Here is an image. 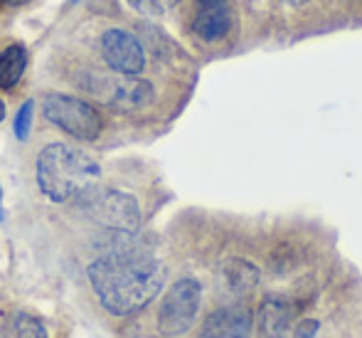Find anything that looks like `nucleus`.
Returning <instances> with one entry per match:
<instances>
[{
	"mask_svg": "<svg viewBox=\"0 0 362 338\" xmlns=\"http://www.w3.org/2000/svg\"><path fill=\"white\" fill-rule=\"evenodd\" d=\"M116 232V242L106 254L89 264V281L101 306L114 316H131L151 304L165 284V269L141 247L126 242Z\"/></svg>",
	"mask_w": 362,
	"mask_h": 338,
	"instance_id": "1",
	"label": "nucleus"
},
{
	"mask_svg": "<svg viewBox=\"0 0 362 338\" xmlns=\"http://www.w3.org/2000/svg\"><path fill=\"white\" fill-rule=\"evenodd\" d=\"M37 186L52 203L81 198L101 181V166L69 143H49L37 156Z\"/></svg>",
	"mask_w": 362,
	"mask_h": 338,
	"instance_id": "2",
	"label": "nucleus"
},
{
	"mask_svg": "<svg viewBox=\"0 0 362 338\" xmlns=\"http://www.w3.org/2000/svg\"><path fill=\"white\" fill-rule=\"evenodd\" d=\"M79 201V208L91 222L109 227L111 232H136L141 225V210L134 196L111 188H91Z\"/></svg>",
	"mask_w": 362,
	"mask_h": 338,
	"instance_id": "3",
	"label": "nucleus"
},
{
	"mask_svg": "<svg viewBox=\"0 0 362 338\" xmlns=\"http://www.w3.org/2000/svg\"><path fill=\"white\" fill-rule=\"evenodd\" d=\"M47 121L79 141H94L101 134V114L84 99L69 94H47L42 101Z\"/></svg>",
	"mask_w": 362,
	"mask_h": 338,
	"instance_id": "4",
	"label": "nucleus"
},
{
	"mask_svg": "<svg viewBox=\"0 0 362 338\" xmlns=\"http://www.w3.org/2000/svg\"><path fill=\"white\" fill-rule=\"evenodd\" d=\"M202 301V286L197 279H180L168 289L158 311V329L168 336L185 334L195 321Z\"/></svg>",
	"mask_w": 362,
	"mask_h": 338,
	"instance_id": "5",
	"label": "nucleus"
},
{
	"mask_svg": "<svg viewBox=\"0 0 362 338\" xmlns=\"http://www.w3.org/2000/svg\"><path fill=\"white\" fill-rule=\"evenodd\" d=\"M101 57L114 72L124 77H139L146 67V50L136 35L126 30H106L101 35Z\"/></svg>",
	"mask_w": 362,
	"mask_h": 338,
	"instance_id": "6",
	"label": "nucleus"
},
{
	"mask_svg": "<svg viewBox=\"0 0 362 338\" xmlns=\"http://www.w3.org/2000/svg\"><path fill=\"white\" fill-rule=\"evenodd\" d=\"M200 338H252V311L242 304L212 311L202 324Z\"/></svg>",
	"mask_w": 362,
	"mask_h": 338,
	"instance_id": "7",
	"label": "nucleus"
},
{
	"mask_svg": "<svg viewBox=\"0 0 362 338\" xmlns=\"http://www.w3.org/2000/svg\"><path fill=\"white\" fill-rule=\"evenodd\" d=\"M232 28V10L227 0H200L195 20H192V33L202 43H219L229 35Z\"/></svg>",
	"mask_w": 362,
	"mask_h": 338,
	"instance_id": "8",
	"label": "nucleus"
},
{
	"mask_svg": "<svg viewBox=\"0 0 362 338\" xmlns=\"http://www.w3.org/2000/svg\"><path fill=\"white\" fill-rule=\"evenodd\" d=\"M291 326V304L288 299L272 294L262 301L259 309V331L262 338H286Z\"/></svg>",
	"mask_w": 362,
	"mask_h": 338,
	"instance_id": "9",
	"label": "nucleus"
},
{
	"mask_svg": "<svg viewBox=\"0 0 362 338\" xmlns=\"http://www.w3.org/2000/svg\"><path fill=\"white\" fill-rule=\"evenodd\" d=\"M156 99V89L151 81L139 79V77H129L126 81L114 86L111 91V106L119 111H139L146 109L151 101Z\"/></svg>",
	"mask_w": 362,
	"mask_h": 338,
	"instance_id": "10",
	"label": "nucleus"
},
{
	"mask_svg": "<svg viewBox=\"0 0 362 338\" xmlns=\"http://www.w3.org/2000/svg\"><path fill=\"white\" fill-rule=\"evenodd\" d=\"M219 276L229 294H247L259 284V269L247 259H227L219 269Z\"/></svg>",
	"mask_w": 362,
	"mask_h": 338,
	"instance_id": "11",
	"label": "nucleus"
},
{
	"mask_svg": "<svg viewBox=\"0 0 362 338\" xmlns=\"http://www.w3.org/2000/svg\"><path fill=\"white\" fill-rule=\"evenodd\" d=\"M28 52L23 45H10L0 52V89H13L25 74Z\"/></svg>",
	"mask_w": 362,
	"mask_h": 338,
	"instance_id": "12",
	"label": "nucleus"
},
{
	"mask_svg": "<svg viewBox=\"0 0 362 338\" xmlns=\"http://www.w3.org/2000/svg\"><path fill=\"white\" fill-rule=\"evenodd\" d=\"M0 338H47L42 321L30 314H13L3 326Z\"/></svg>",
	"mask_w": 362,
	"mask_h": 338,
	"instance_id": "13",
	"label": "nucleus"
},
{
	"mask_svg": "<svg viewBox=\"0 0 362 338\" xmlns=\"http://www.w3.org/2000/svg\"><path fill=\"white\" fill-rule=\"evenodd\" d=\"M33 111H35V101L28 99L23 106H20L18 116H15V136L20 141H28L30 129H33Z\"/></svg>",
	"mask_w": 362,
	"mask_h": 338,
	"instance_id": "14",
	"label": "nucleus"
},
{
	"mask_svg": "<svg viewBox=\"0 0 362 338\" xmlns=\"http://www.w3.org/2000/svg\"><path fill=\"white\" fill-rule=\"evenodd\" d=\"M315 334H318V321L308 319V321H300V324L296 326L293 338H315Z\"/></svg>",
	"mask_w": 362,
	"mask_h": 338,
	"instance_id": "15",
	"label": "nucleus"
},
{
	"mask_svg": "<svg viewBox=\"0 0 362 338\" xmlns=\"http://www.w3.org/2000/svg\"><path fill=\"white\" fill-rule=\"evenodd\" d=\"M126 3H129L131 8H134L136 13H141V15H158V13H160L153 0H126Z\"/></svg>",
	"mask_w": 362,
	"mask_h": 338,
	"instance_id": "16",
	"label": "nucleus"
},
{
	"mask_svg": "<svg viewBox=\"0 0 362 338\" xmlns=\"http://www.w3.org/2000/svg\"><path fill=\"white\" fill-rule=\"evenodd\" d=\"M153 3H156V8L163 13V10H170V8H175V5L180 3V0H153Z\"/></svg>",
	"mask_w": 362,
	"mask_h": 338,
	"instance_id": "17",
	"label": "nucleus"
},
{
	"mask_svg": "<svg viewBox=\"0 0 362 338\" xmlns=\"http://www.w3.org/2000/svg\"><path fill=\"white\" fill-rule=\"evenodd\" d=\"M288 5H293V8H303L305 3H310V0H286Z\"/></svg>",
	"mask_w": 362,
	"mask_h": 338,
	"instance_id": "18",
	"label": "nucleus"
},
{
	"mask_svg": "<svg viewBox=\"0 0 362 338\" xmlns=\"http://www.w3.org/2000/svg\"><path fill=\"white\" fill-rule=\"evenodd\" d=\"M5 5H25V3H30V0H3Z\"/></svg>",
	"mask_w": 362,
	"mask_h": 338,
	"instance_id": "19",
	"label": "nucleus"
},
{
	"mask_svg": "<svg viewBox=\"0 0 362 338\" xmlns=\"http://www.w3.org/2000/svg\"><path fill=\"white\" fill-rule=\"evenodd\" d=\"M5 119V104H3V99H0V121Z\"/></svg>",
	"mask_w": 362,
	"mask_h": 338,
	"instance_id": "20",
	"label": "nucleus"
},
{
	"mask_svg": "<svg viewBox=\"0 0 362 338\" xmlns=\"http://www.w3.org/2000/svg\"><path fill=\"white\" fill-rule=\"evenodd\" d=\"M0 220H3V188H0Z\"/></svg>",
	"mask_w": 362,
	"mask_h": 338,
	"instance_id": "21",
	"label": "nucleus"
}]
</instances>
